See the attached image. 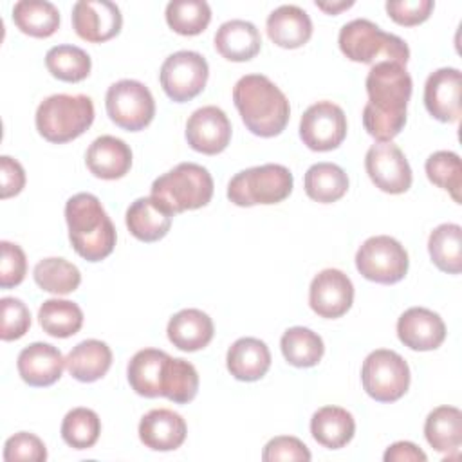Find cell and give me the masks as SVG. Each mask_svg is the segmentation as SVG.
Segmentation results:
<instances>
[{
    "label": "cell",
    "mask_w": 462,
    "mask_h": 462,
    "mask_svg": "<svg viewBox=\"0 0 462 462\" xmlns=\"http://www.w3.org/2000/svg\"><path fill=\"white\" fill-rule=\"evenodd\" d=\"M368 103L363 108V126L377 143H392L406 125L411 97V76L395 61L375 63L366 76Z\"/></svg>",
    "instance_id": "cell-1"
},
{
    "label": "cell",
    "mask_w": 462,
    "mask_h": 462,
    "mask_svg": "<svg viewBox=\"0 0 462 462\" xmlns=\"http://www.w3.org/2000/svg\"><path fill=\"white\" fill-rule=\"evenodd\" d=\"M233 103L247 126L258 137L280 135L291 117L285 94L263 74H245L233 87Z\"/></svg>",
    "instance_id": "cell-2"
},
{
    "label": "cell",
    "mask_w": 462,
    "mask_h": 462,
    "mask_svg": "<svg viewBox=\"0 0 462 462\" xmlns=\"http://www.w3.org/2000/svg\"><path fill=\"white\" fill-rule=\"evenodd\" d=\"M69 240L87 262H101L116 247V227L92 193H76L65 204Z\"/></svg>",
    "instance_id": "cell-3"
},
{
    "label": "cell",
    "mask_w": 462,
    "mask_h": 462,
    "mask_svg": "<svg viewBox=\"0 0 462 462\" xmlns=\"http://www.w3.org/2000/svg\"><path fill=\"white\" fill-rule=\"evenodd\" d=\"M34 121L43 139L63 144L90 128L94 121V103L85 94H54L38 105Z\"/></svg>",
    "instance_id": "cell-4"
},
{
    "label": "cell",
    "mask_w": 462,
    "mask_h": 462,
    "mask_svg": "<svg viewBox=\"0 0 462 462\" xmlns=\"http://www.w3.org/2000/svg\"><path fill=\"white\" fill-rule=\"evenodd\" d=\"M171 215L204 208L213 197L211 173L197 162H180L152 182V195Z\"/></svg>",
    "instance_id": "cell-5"
},
{
    "label": "cell",
    "mask_w": 462,
    "mask_h": 462,
    "mask_svg": "<svg viewBox=\"0 0 462 462\" xmlns=\"http://www.w3.org/2000/svg\"><path fill=\"white\" fill-rule=\"evenodd\" d=\"M337 43L341 52L357 63L395 61L406 67L410 60V47L402 38L384 32L366 18H356L345 23L339 31Z\"/></svg>",
    "instance_id": "cell-6"
},
{
    "label": "cell",
    "mask_w": 462,
    "mask_h": 462,
    "mask_svg": "<svg viewBox=\"0 0 462 462\" xmlns=\"http://www.w3.org/2000/svg\"><path fill=\"white\" fill-rule=\"evenodd\" d=\"M294 186L289 168L283 164H262L238 171L227 184V199L240 208L256 204H278L285 200Z\"/></svg>",
    "instance_id": "cell-7"
},
{
    "label": "cell",
    "mask_w": 462,
    "mask_h": 462,
    "mask_svg": "<svg viewBox=\"0 0 462 462\" xmlns=\"http://www.w3.org/2000/svg\"><path fill=\"white\" fill-rule=\"evenodd\" d=\"M361 383L374 401L393 402L410 388V366L397 352L377 348L363 361Z\"/></svg>",
    "instance_id": "cell-8"
},
{
    "label": "cell",
    "mask_w": 462,
    "mask_h": 462,
    "mask_svg": "<svg viewBox=\"0 0 462 462\" xmlns=\"http://www.w3.org/2000/svg\"><path fill=\"white\" fill-rule=\"evenodd\" d=\"M408 253L404 245L388 235L366 238L356 253L359 274L370 282L392 285L401 282L408 273Z\"/></svg>",
    "instance_id": "cell-9"
},
{
    "label": "cell",
    "mask_w": 462,
    "mask_h": 462,
    "mask_svg": "<svg viewBox=\"0 0 462 462\" xmlns=\"http://www.w3.org/2000/svg\"><path fill=\"white\" fill-rule=\"evenodd\" d=\"M105 105L112 123L128 132L146 128L155 116V101L150 88L135 79L112 83L106 90Z\"/></svg>",
    "instance_id": "cell-10"
},
{
    "label": "cell",
    "mask_w": 462,
    "mask_h": 462,
    "mask_svg": "<svg viewBox=\"0 0 462 462\" xmlns=\"http://www.w3.org/2000/svg\"><path fill=\"white\" fill-rule=\"evenodd\" d=\"M208 76L209 67L202 54L195 51H179L162 61L159 81L171 101L186 103L204 90Z\"/></svg>",
    "instance_id": "cell-11"
},
{
    "label": "cell",
    "mask_w": 462,
    "mask_h": 462,
    "mask_svg": "<svg viewBox=\"0 0 462 462\" xmlns=\"http://www.w3.org/2000/svg\"><path fill=\"white\" fill-rule=\"evenodd\" d=\"M300 137L309 150L330 152L346 137V116L332 101L310 105L300 119Z\"/></svg>",
    "instance_id": "cell-12"
},
{
    "label": "cell",
    "mask_w": 462,
    "mask_h": 462,
    "mask_svg": "<svg viewBox=\"0 0 462 462\" xmlns=\"http://www.w3.org/2000/svg\"><path fill=\"white\" fill-rule=\"evenodd\" d=\"M370 180L384 193L401 195L411 188V168L402 150L393 143L372 144L365 155Z\"/></svg>",
    "instance_id": "cell-13"
},
{
    "label": "cell",
    "mask_w": 462,
    "mask_h": 462,
    "mask_svg": "<svg viewBox=\"0 0 462 462\" xmlns=\"http://www.w3.org/2000/svg\"><path fill=\"white\" fill-rule=\"evenodd\" d=\"M352 301L354 285L343 271L323 269L312 278L309 287V305L319 318H341L348 312Z\"/></svg>",
    "instance_id": "cell-14"
},
{
    "label": "cell",
    "mask_w": 462,
    "mask_h": 462,
    "mask_svg": "<svg viewBox=\"0 0 462 462\" xmlns=\"http://www.w3.org/2000/svg\"><path fill=\"white\" fill-rule=\"evenodd\" d=\"M72 27L81 40L103 43L119 34L123 14L114 2L79 0L72 7Z\"/></svg>",
    "instance_id": "cell-15"
},
{
    "label": "cell",
    "mask_w": 462,
    "mask_h": 462,
    "mask_svg": "<svg viewBox=\"0 0 462 462\" xmlns=\"http://www.w3.org/2000/svg\"><path fill=\"white\" fill-rule=\"evenodd\" d=\"M186 141L204 155L224 152L231 141V123L226 112L215 105L197 108L186 123Z\"/></svg>",
    "instance_id": "cell-16"
},
{
    "label": "cell",
    "mask_w": 462,
    "mask_h": 462,
    "mask_svg": "<svg viewBox=\"0 0 462 462\" xmlns=\"http://www.w3.org/2000/svg\"><path fill=\"white\" fill-rule=\"evenodd\" d=\"M462 74L455 67L433 70L424 85V105L430 116L442 123H457L460 119Z\"/></svg>",
    "instance_id": "cell-17"
},
{
    "label": "cell",
    "mask_w": 462,
    "mask_h": 462,
    "mask_svg": "<svg viewBox=\"0 0 462 462\" xmlns=\"http://www.w3.org/2000/svg\"><path fill=\"white\" fill-rule=\"evenodd\" d=\"M397 337L411 350H435L446 339V325L437 312L426 307H410L397 319Z\"/></svg>",
    "instance_id": "cell-18"
},
{
    "label": "cell",
    "mask_w": 462,
    "mask_h": 462,
    "mask_svg": "<svg viewBox=\"0 0 462 462\" xmlns=\"http://www.w3.org/2000/svg\"><path fill=\"white\" fill-rule=\"evenodd\" d=\"M18 374L29 386H51L54 384L65 368V357L54 345L31 343L18 354Z\"/></svg>",
    "instance_id": "cell-19"
},
{
    "label": "cell",
    "mask_w": 462,
    "mask_h": 462,
    "mask_svg": "<svg viewBox=\"0 0 462 462\" xmlns=\"http://www.w3.org/2000/svg\"><path fill=\"white\" fill-rule=\"evenodd\" d=\"M186 433V420L168 408L150 410L139 422V439L153 451H173L180 448Z\"/></svg>",
    "instance_id": "cell-20"
},
{
    "label": "cell",
    "mask_w": 462,
    "mask_h": 462,
    "mask_svg": "<svg viewBox=\"0 0 462 462\" xmlns=\"http://www.w3.org/2000/svg\"><path fill=\"white\" fill-rule=\"evenodd\" d=\"M85 164L88 171L105 180H116L125 177L132 168L130 146L114 135H101L90 143L85 153Z\"/></svg>",
    "instance_id": "cell-21"
},
{
    "label": "cell",
    "mask_w": 462,
    "mask_h": 462,
    "mask_svg": "<svg viewBox=\"0 0 462 462\" xmlns=\"http://www.w3.org/2000/svg\"><path fill=\"white\" fill-rule=\"evenodd\" d=\"M168 339L182 352H197L213 339V319L199 309H182L173 314L166 327Z\"/></svg>",
    "instance_id": "cell-22"
},
{
    "label": "cell",
    "mask_w": 462,
    "mask_h": 462,
    "mask_svg": "<svg viewBox=\"0 0 462 462\" xmlns=\"http://www.w3.org/2000/svg\"><path fill=\"white\" fill-rule=\"evenodd\" d=\"M267 36L282 49H298L312 36V20L298 5H280L267 16Z\"/></svg>",
    "instance_id": "cell-23"
},
{
    "label": "cell",
    "mask_w": 462,
    "mask_h": 462,
    "mask_svg": "<svg viewBox=\"0 0 462 462\" xmlns=\"http://www.w3.org/2000/svg\"><path fill=\"white\" fill-rule=\"evenodd\" d=\"M217 52L229 61H249L262 49V36L247 20H227L215 32Z\"/></svg>",
    "instance_id": "cell-24"
},
{
    "label": "cell",
    "mask_w": 462,
    "mask_h": 462,
    "mask_svg": "<svg viewBox=\"0 0 462 462\" xmlns=\"http://www.w3.org/2000/svg\"><path fill=\"white\" fill-rule=\"evenodd\" d=\"M173 215L153 197L135 199L126 209V227L132 236L141 242H157L164 238L171 227Z\"/></svg>",
    "instance_id": "cell-25"
},
{
    "label": "cell",
    "mask_w": 462,
    "mask_h": 462,
    "mask_svg": "<svg viewBox=\"0 0 462 462\" xmlns=\"http://www.w3.org/2000/svg\"><path fill=\"white\" fill-rule=\"evenodd\" d=\"M226 365L235 379L253 383L271 368V352L258 337H240L229 346Z\"/></svg>",
    "instance_id": "cell-26"
},
{
    "label": "cell",
    "mask_w": 462,
    "mask_h": 462,
    "mask_svg": "<svg viewBox=\"0 0 462 462\" xmlns=\"http://www.w3.org/2000/svg\"><path fill=\"white\" fill-rule=\"evenodd\" d=\"M424 437L435 451L457 458L462 446V411L455 406L431 410L424 422Z\"/></svg>",
    "instance_id": "cell-27"
},
{
    "label": "cell",
    "mask_w": 462,
    "mask_h": 462,
    "mask_svg": "<svg viewBox=\"0 0 462 462\" xmlns=\"http://www.w3.org/2000/svg\"><path fill=\"white\" fill-rule=\"evenodd\" d=\"M69 374L81 383H94L106 375L112 366V350L105 341L85 339L65 357Z\"/></svg>",
    "instance_id": "cell-28"
},
{
    "label": "cell",
    "mask_w": 462,
    "mask_h": 462,
    "mask_svg": "<svg viewBox=\"0 0 462 462\" xmlns=\"http://www.w3.org/2000/svg\"><path fill=\"white\" fill-rule=\"evenodd\" d=\"M310 433L323 448L339 449L352 440L356 420L345 408L323 406L310 419Z\"/></svg>",
    "instance_id": "cell-29"
},
{
    "label": "cell",
    "mask_w": 462,
    "mask_h": 462,
    "mask_svg": "<svg viewBox=\"0 0 462 462\" xmlns=\"http://www.w3.org/2000/svg\"><path fill=\"white\" fill-rule=\"evenodd\" d=\"M168 354L157 348H143L128 363L126 377L132 390L141 397H161V379Z\"/></svg>",
    "instance_id": "cell-30"
},
{
    "label": "cell",
    "mask_w": 462,
    "mask_h": 462,
    "mask_svg": "<svg viewBox=\"0 0 462 462\" xmlns=\"http://www.w3.org/2000/svg\"><path fill=\"white\" fill-rule=\"evenodd\" d=\"M14 25L32 38H49L60 27V11L47 0H20L13 7Z\"/></svg>",
    "instance_id": "cell-31"
},
{
    "label": "cell",
    "mask_w": 462,
    "mask_h": 462,
    "mask_svg": "<svg viewBox=\"0 0 462 462\" xmlns=\"http://www.w3.org/2000/svg\"><path fill=\"white\" fill-rule=\"evenodd\" d=\"M303 188L309 199L321 204H332L346 193L348 175L334 162H316L307 170Z\"/></svg>",
    "instance_id": "cell-32"
},
{
    "label": "cell",
    "mask_w": 462,
    "mask_h": 462,
    "mask_svg": "<svg viewBox=\"0 0 462 462\" xmlns=\"http://www.w3.org/2000/svg\"><path fill=\"white\" fill-rule=\"evenodd\" d=\"M428 251L431 262L448 274L462 271V227L458 224H440L428 238Z\"/></svg>",
    "instance_id": "cell-33"
},
{
    "label": "cell",
    "mask_w": 462,
    "mask_h": 462,
    "mask_svg": "<svg viewBox=\"0 0 462 462\" xmlns=\"http://www.w3.org/2000/svg\"><path fill=\"white\" fill-rule=\"evenodd\" d=\"M280 348L285 361L296 368L316 366L325 352L319 334L307 327H291L280 339Z\"/></svg>",
    "instance_id": "cell-34"
},
{
    "label": "cell",
    "mask_w": 462,
    "mask_h": 462,
    "mask_svg": "<svg viewBox=\"0 0 462 462\" xmlns=\"http://www.w3.org/2000/svg\"><path fill=\"white\" fill-rule=\"evenodd\" d=\"M38 321L43 332L52 337H70L83 327V310L78 303L60 298L45 300L38 310Z\"/></svg>",
    "instance_id": "cell-35"
},
{
    "label": "cell",
    "mask_w": 462,
    "mask_h": 462,
    "mask_svg": "<svg viewBox=\"0 0 462 462\" xmlns=\"http://www.w3.org/2000/svg\"><path fill=\"white\" fill-rule=\"evenodd\" d=\"M199 392V374L195 366L182 359L168 356L161 379V397L177 404H186L195 399Z\"/></svg>",
    "instance_id": "cell-36"
},
{
    "label": "cell",
    "mask_w": 462,
    "mask_h": 462,
    "mask_svg": "<svg viewBox=\"0 0 462 462\" xmlns=\"http://www.w3.org/2000/svg\"><path fill=\"white\" fill-rule=\"evenodd\" d=\"M45 67L56 79L65 83H78L88 78L92 60L81 47L65 43L47 51Z\"/></svg>",
    "instance_id": "cell-37"
},
{
    "label": "cell",
    "mask_w": 462,
    "mask_h": 462,
    "mask_svg": "<svg viewBox=\"0 0 462 462\" xmlns=\"http://www.w3.org/2000/svg\"><path fill=\"white\" fill-rule=\"evenodd\" d=\"M36 285L52 294H70L81 283L79 269L65 258H43L32 271Z\"/></svg>",
    "instance_id": "cell-38"
},
{
    "label": "cell",
    "mask_w": 462,
    "mask_h": 462,
    "mask_svg": "<svg viewBox=\"0 0 462 462\" xmlns=\"http://www.w3.org/2000/svg\"><path fill=\"white\" fill-rule=\"evenodd\" d=\"M211 22V7L204 0H171L166 5V23L182 36L200 34Z\"/></svg>",
    "instance_id": "cell-39"
},
{
    "label": "cell",
    "mask_w": 462,
    "mask_h": 462,
    "mask_svg": "<svg viewBox=\"0 0 462 462\" xmlns=\"http://www.w3.org/2000/svg\"><path fill=\"white\" fill-rule=\"evenodd\" d=\"M101 433L99 415L90 408H72L61 422V439L74 449L92 448Z\"/></svg>",
    "instance_id": "cell-40"
},
{
    "label": "cell",
    "mask_w": 462,
    "mask_h": 462,
    "mask_svg": "<svg viewBox=\"0 0 462 462\" xmlns=\"http://www.w3.org/2000/svg\"><path fill=\"white\" fill-rule=\"evenodd\" d=\"M426 175L430 182L446 189L457 204H460V189H462V168L460 157L449 150H439L426 159Z\"/></svg>",
    "instance_id": "cell-41"
},
{
    "label": "cell",
    "mask_w": 462,
    "mask_h": 462,
    "mask_svg": "<svg viewBox=\"0 0 462 462\" xmlns=\"http://www.w3.org/2000/svg\"><path fill=\"white\" fill-rule=\"evenodd\" d=\"M0 312H2L0 337L4 341H14L23 337L31 327V312L27 305L18 298L7 296L0 300Z\"/></svg>",
    "instance_id": "cell-42"
},
{
    "label": "cell",
    "mask_w": 462,
    "mask_h": 462,
    "mask_svg": "<svg viewBox=\"0 0 462 462\" xmlns=\"http://www.w3.org/2000/svg\"><path fill=\"white\" fill-rule=\"evenodd\" d=\"M45 458H47V448L43 440L34 433L20 431L5 440V446H4L5 462H16V460L43 462Z\"/></svg>",
    "instance_id": "cell-43"
},
{
    "label": "cell",
    "mask_w": 462,
    "mask_h": 462,
    "mask_svg": "<svg viewBox=\"0 0 462 462\" xmlns=\"http://www.w3.org/2000/svg\"><path fill=\"white\" fill-rule=\"evenodd\" d=\"M2 260H0V287L11 289L23 282L27 273V258L20 245L2 240Z\"/></svg>",
    "instance_id": "cell-44"
},
{
    "label": "cell",
    "mask_w": 462,
    "mask_h": 462,
    "mask_svg": "<svg viewBox=\"0 0 462 462\" xmlns=\"http://www.w3.org/2000/svg\"><path fill=\"white\" fill-rule=\"evenodd\" d=\"M384 7L395 23L413 27L430 18L435 4L433 0H388Z\"/></svg>",
    "instance_id": "cell-45"
},
{
    "label": "cell",
    "mask_w": 462,
    "mask_h": 462,
    "mask_svg": "<svg viewBox=\"0 0 462 462\" xmlns=\"http://www.w3.org/2000/svg\"><path fill=\"white\" fill-rule=\"evenodd\" d=\"M312 458L309 448L296 437L291 435H280L271 439L263 451L262 460L263 462H280V460H303L309 462Z\"/></svg>",
    "instance_id": "cell-46"
},
{
    "label": "cell",
    "mask_w": 462,
    "mask_h": 462,
    "mask_svg": "<svg viewBox=\"0 0 462 462\" xmlns=\"http://www.w3.org/2000/svg\"><path fill=\"white\" fill-rule=\"evenodd\" d=\"M0 180H2V199H9L18 195L25 186V171L22 164L9 157H0Z\"/></svg>",
    "instance_id": "cell-47"
},
{
    "label": "cell",
    "mask_w": 462,
    "mask_h": 462,
    "mask_svg": "<svg viewBox=\"0 0 462 462\" xmlns=\"http://www.w3.org/2000/svg\"><path fill=\"white\" fill-rule=\"evenodd\" d=\"M383 458H384V462H426L428 460L426 453L419 446H415L413 442H408V440L392 444L384 451Z\"/></svg>",
    "instance_id": "cell-48"
},
{
    "label": "cell",
    "mask_w": 462,
    "mask_h": 462,
    "mask_svg": "<svg viewBox=\"0 0 462 462\" xmlns=\"http://www.w3.org/2000/svg\"><path fill=\"white\" fill-rule=\"evenodd\" d=\"M352 5H354L352 0L350 2H328V4L327 2H316V7L328 13V14H337V13H341V11H345Z\"/></svg>",
    "instance_id": "cell-49"
}]
</instances>
